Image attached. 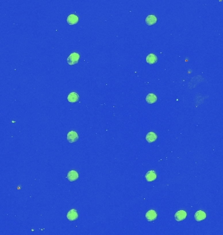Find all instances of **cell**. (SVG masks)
I'll return each mask as SVG.
<instances>
[{"instance_id": "ba28073f", "label": "cell", "mask_w": 223, "mask_h": 235, "mask_svg": "<svg viewBox=\"0 0 223 235\" xmlns=\"http://www.w3.org/2000/svg\"><path fill=\"white\" fill-rule=\"evenodd\" d=\"M67 22L69 25H74L78 22V17L75 14H70L67 18Z\"/></svg>"}, {"instance_id": "9c48e42d", "label": "cell", "mask_w": 223, "mask_h": 235, "mask_svg": "<svg viewBox=\"0 0 223 235\" xmlns=\"http://www.w3.org/2000/svg\"><path fill=\"white\" fill-rule=\"evenodd\" d=\"M205 217H206V214L202 210H198L195 214V218L197 221H203L205 219Z\"/></svg>"}, {"instance_id": "5bb4252c", "label": "cell", "mask_w": 223, "mask_h": 235, "mask_svg": "<svg viewBox=\"0 0 223 235\" xmlns=\"http://www.w3.org/2000/svg\"><path fill=\"white\" fill-rule=\"evenodd\" d=\"M146 62L149 64H155L157 62V57L154 54H149L146 57Z\"/></svg>"}, {"instance_id": "5b68a950", "label": "cell", "mask_w": 223, "mask_h": 235, "mask_svg": "<svg viewBox=\"0 0 223 235\" xmlns=\"http://www.w3.org/2000/svg\"><path fill=\"white\" fill-rule=\"evenodd\" d=\"M187 217V213L184 210H179L176 213L174 217L177 221H181L184 220Z\"/></svg>"}, {"instance_id": "7a4b0ae2", "label": "cell", "mask_w": 223, "mask_h": 235, "mask_svg": "<svg viewBox=\"0 0 223 235\" xmlns=\"http://www.w3.org/2000/svg\"><path fill=\"white\" fill-rule=\"evenodd\" d=\"M67 139L68 142L70 143H74V142H76L78 140V135L77 133L74 131H71L67 133Z\"/></svg>"}, {"instance_id": "8992f818", "label": "cell", "mask_w": 223, "mask_h": 235, "mask_svg": "<svg viewBox=\"0 0 223 235\" xmlns=\"http://www.w3.org/2000/svg\"><path fill=\"white\" fill-rule=\"evenodd\" d=\"M67 100L69 102L74 103L77 102L79 100V95L78 94L76 93L75 91H72L70 93L67 97Z\"/></svg>"}, {"instance_id": "3957f363", "label": "cell", "mask_w": 223, "mask_h": 235, "mask_svg": "<svg viewBox=\"0 0 223 235\" xmlns=\"http://www.w3.org/2000/svg\"><path fill=\"white\" fill-rule=\"evenodd\" d=\"M67 217L69 221H75V220H76L78 217V214L77 213L76 210L71 209V210H69L67 214Z\"/></svg>"}, {"instance_id": "30bf717a", "label": "cell", "mask_w": 223, "mask_h": 235, "mask_svg": "<svg viewBox=\"0 0 223 235\" xmlns=\"http://www.w3.org/2000/svg\"><path fill=\"white\" fill-rule=\"evenodd\" d=\"M145 177L147 181H154L157 178V174L153 170H151L147 172L146 174H145Z\"/></svg>"}, {"instance_id": "277c9868", "label": "cell", "mask_w": 223, "mask_h": 235, "mask_svg": "<svg viewBox=\"0 0 223 235\" xmlns=\"http://www.w3.org/2000/svg\"><path fill=\"white\" fill-rule=\"evenodd\" d=\"M157 214L153 210H150L145 214V217L148 221H153L157 219Z\"/></svg>"}, {"instance_id": "52a82bcc", "label": "cell", "mask_w": 223, "mask_h": 235, "mask_svg": "<svg viewBox=\"0 0 223 235\" xmlns=\"http://www.w3.org/2000/svg\"><path fill=\"white\" fill-rule=\"evenodd\" d=\"M78 173L76 171L72 170L68 173L67 178L70 181H74L78 178Z\"/></svg>"}, {"instance_id": "4fadbf2b", "label": "cell", "mask_w": 223, "mask_h": 235, "mask_svg": "<svg viewBox=\"0 0 223 235\" xmlns=\"http://www.w3.org/2000/svg\"><path fill=\"white\" fill-rule=\"evenodd\" d=\"M157 97L154 93H149L145 98V101L148 104H153L157 101Z\"/></svg>"}, {"instance_id": "6da1fadb", "label": "cell", "mask_w": 223, "mask_h": 235, "mask_svg": "<svg viewBox=\"0 0 223 235\" xmlns=\"http://www.w3.org/2000/svg\"><path fill=\"white\" fill-rule=\"evenodd\" d=\"M80 58V55L77 52H72L67 58V63L69 65H74L77 64Z\"/></svg>"}, {"instance_id": "7c38bea8", "label": "cell", "mask_w": 223, "mask_h": 235, "mask_svg": "<svg viewBox=\"0 0 223 235\" xmlns=\"http://www.w3.org/2000/svg\"><path fill=\"white\" fill-rule=\"evenodd\" d=\"M157 139V135L154 132H149L147 134L146 137H145V139L149 143H152L154 142Z\"/></svg>"}, {"instance_id": "8fae6325", "label": "cell", "mask_w": 223, "mask_h": 235, "mask_svg": "<svg viewBox=\"0 0 223 235\" xmlns=\"http://www.w3.org/2000/svg\"><path fill=\"white\" fill-rule=\"evenodd\" d=\"M157 20V18L156 16L151 14V15L147 16L146 18H145V23H146L147 26H152L156 24Z\"/></svg>"}]
</instances>
